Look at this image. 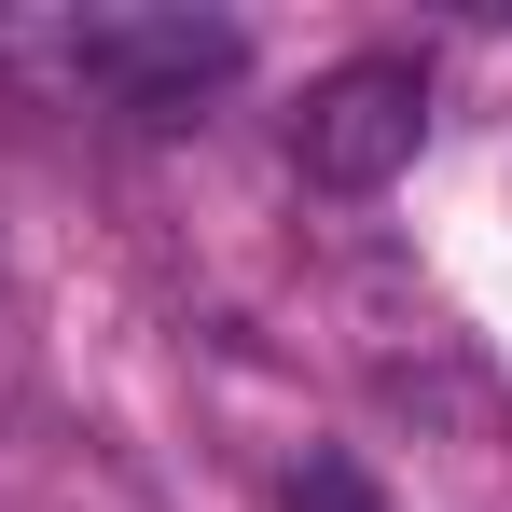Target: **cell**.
Returning a JSON list of instances; mask_svg holds the SVG:
<instances>
[{
	"label": "cell",
	"instance_id": "cell-1",
	"mask_svg": "<svg viewBox=\"0 0 512 512\" xmlns=\"http://www.w3.org/2000/svg\"><path fill=\"white\" fill-rule=\"evenodd\" d=\"M416 139H429V70L416 56H346L291 111V153H305L319 194H388V180L416 167Z\"/></svg>",
	"mask_w": 512,
	"mask_h": 512
},
{
	"label": "cell",
	"instance_id": "cell-2",
	"mask_svg": "<svg viewBox=\"0 0 512 512\" xmlns=\"http://www.w3.org/2000/svg\"><path fill=\"white\" fill-rule=\"evenodd\" d=\"M84 70L125 97V111L180 125L208 84H236V70H250V42H236L222 14H97V28H84Z\"/></svg>",
	"mask_w": 512,
	"mask_h": 512
},
{
	"label": "cell",
	"instance_id": "cell-3",
	"mask_svg": "<svg viewBox=\"0 0 512 512\" xmlns=\"http://www.w3.org/2000/svg\"><path fill=\"white\" fill-rule=\"evenodd\" d=\"M291 512H374V485H360L346 457H305V471H291Z\"/></svg>",
	"mask_w": 512,
	"mask_h": 512
}]
</instances>
